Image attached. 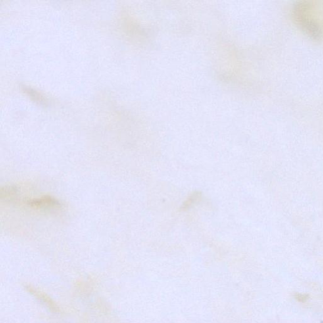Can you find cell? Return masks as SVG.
<instances>
[{
    "label": "cell",
    "mask_w": 323,
    "mask_h": 323,
    "mask_svg": "<svg viewBox=\"0 0 323 323\" xmlns=\"http://www.w3.org/2000/svg\"><path fill=\"white\" fill-rule=\"evenodd\" d=\"M308 5L304 3L296 5L294 11V15L298 24L302 28L314 39H320L322 35V31L320 26L310 18L307 13Z\"/></svg>",
    "instance_id": "6da1fadb"
},
{
    "label": "cell",
    "mask_w": 323,
    "mask_h": 323,
    "mask_svg": "<svg viewBox=\"0 0 323 323\" xmlns=\"http://www.w3.org/2000/svg\"><path fill=\"white\" fill-rule=\"evenodd\" d=\"M28 204L32 206L43 208H56L61 206V203L57 200L50 197L30 200Z\"/></svg>",
    "instance_id": "7a4b0ae2"
},
{
    "label": "cell",
    "mask_w": 323,
    "mask_h": 323,
    "mask_svg": "<svg viewBox=\"0 0 323 323\" xmlns=\"http://www.w3.org/2000/svg\"><path fill=\"white\" fill-rule=\"evenodd\" d=\"M25 91H26V92L29 93L31 97H34L35 101L39 102L41 104L45 103V100L36 92L33 91L31 89H25Z\"/></svg>",
    "instance_id": "3957f363"
}]
</instances>
